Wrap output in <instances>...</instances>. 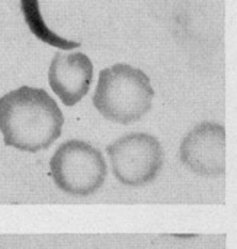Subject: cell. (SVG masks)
<instances>
[{
    "label": "cell",
    "mask_w": 237,
    "mask_h": 249,
    "mask_svg": "<svg viewBox=\"0 0 237 249\" xmlns=\"http://www.w3.org/2000/svg\"><path fill=\"white\" fill-rule=\"evenodd\" d=\"M63 124L61 109L44 89L20 86L0 98V131L10 147L45 150L60 137Z\"/></svg>",
    "instance_id": "1"
},
{
    "label": "cell",
    "mask_w": 237,
    "mask_h": 249,
    "mask_svg": "<svg viewBox=\"0 0 237 249\" xmlns=\"http://www.w3.org/2000/svg\"><path fill=\"white\" fill-rule=\"evenodd\" d=\"M153 96L150 77L137 67L119 63L99 73L93 105L103 118L127 125L152 109Z\"/></svg>",
    "instance_id": "2"
},
{
    "label": "cell",
    "mask_w": 237,
    "mask_h": 249,
    "mask_svg": "<svg viewBox=\"0 0 237 249\" xmlns=\"http://www.w3.org/2000/svg\"><path fill=\"white\" fill-rule=\"evenodd\" d=\"M54 184L66 194L86 197L105 182L108 168L102 153L82 140L63 143L50 160Z\"/></svg>",
    "instance_id": "3"
},
{
    "label": "cell",
    "mask_w": 237,
    "mask_h": 249,
    "mask_svg": "<svg viewBox=\"0 0 237 249\" xmlns=\"http://www.w3.org/2000/svg\"><path fill=\"white\" fill-rule=\"evenodd\" d=\"M114 177L124 185L143 187L160 174L163 147L147 133H128L106 147Z\"/></svg>",
    "instance_id": "4"
},
{
    "label": "cell",
    "mask_w": 237,
    "mask_h": 249,
    "mask_svg": "<svg viewBox=\"0 0 237 249\" xmlns=\"http://www.w3.org/2000/svg\"><path fill=\"white\" fill-rule=\"evenodd\" d=\"M179 156L182 163L201 177H221L226 172V128L204 121L182 140Z\"/></svg>",
    "instance_id": "5"
},
{
    "label": "cell",
    "mask_w": 237,
    "mask_h": 249,
    "mask_svg": "<svg viewBox=\"0 0 237 249\" xmlns=\"http://www.w3.org/2000/svg\"><path fill=\"white\" fill-rule=\"evenodd\" d=\"M93 79V64L83 53L66 54L57 51L48 70V82L66 107L80 102L89 92Z\"/></svg>",
    "instance_id": "6"
},
{
    "label": "cell",
    "mask_w": 237,
    "mask_h": 249,
    "mask_svg": "<svg viewBox=\"0 0 237 249\" xmlns=\"http://www.w3.org/2000/svg\"><path fill=\"white\" fill-rule=\"evenodd\" d=\"M20 10L31 32L42 42L51 47L61 48V50H73V48L80 47V42L70 41V39L60 36L47 25L41 13L39 0H20Z\"/></svg>",
    "instance_id": "7"
}]
</instances>
